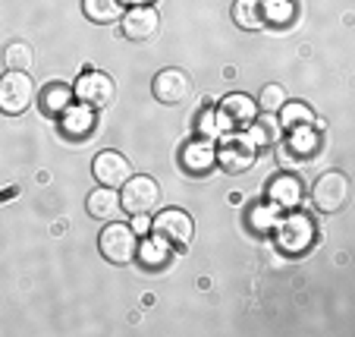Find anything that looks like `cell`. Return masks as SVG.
Instances as JSON below:
<instances>
[{
  "instance_id": "cell-20",
  "label": "cell",
  "mask_w": 355,
  "mask_h": 337,
  "mask_svg": "<svg viewBox=\"0 0 355 337\" xmlns=\"http://www.w3.org/2000/svg\"><path fill=\"white\" fill-rule=\"evenodd\" d=\"M82 13L92 22H98V26H107V22L120 19L123 0H82Z\"/></svg>"
},
{
  "instance_id": "cell-27",
  "label": "cell",
  "mask_w": 355,
  "mask_h": 337,
  "mask_svg": "<svg viewBox=\"0 0 355 337\" xmlns=\"http://www.w3.org/2000/svg\"><path fill=\"white\" fill-rule=\"evenodd\" d=\"M132 230H135V236L148 233V230H151V221H148V215H135V221H132Z\"/></svg>"
},
{
  "instance_id": "cell-29",
  "label": "cell",
  "mask_w": 355,
  "mask_h": 337,
  "mask_svg": "<svg viewBox=\"0 0 355 337\" xmlns=\"http://www.w3.org/2000/svg\"><path fill=\"white\" fill-rule=\"evenodd\" d=\"M129 3H135V7H141V3H148V0H129Z\"/></svg>"
},
{
  "instance_id": "cell-5",
  "label": "cell",
  "mask_w": 355,
  "mask_h": 337,
  "mask_svg": "<svg viewBox=\"0 0 355 337\" xmlns=\"http://www.w3.org/2000/svg\"><path fill=\"white\" fill-rule=\"evenodd\" d=\"M32 104H35L32 76L19 73V69H10V73L0 79V110L7 117H19V114H26Z\"/></svg>"
},
{
  "instance_id": "cell-18",
  "label": "cell",
  "mask_w": 355,
  "mask_h": 337,
  "mask_svg": "<svg viewBox=\"0 0 355 337\" xmlns=\"http://www.w3.org/2000/svg\"><path fill=\"white\" fill-rule=\"evenodd\" d=\"M73 98H76L73 88L63 85V82H54V85H47L44 92H41V110H44L47 117H63L73 108Z\"/></svg>"
},
{
  "instance_id": "cell-12",
  "label": "cell",
  "mask_w": 355,
  "mask_h": 337,
  "mask_svg": "<svg viewBox=\"0 0 355 337\" xmlns=\"http://www.w3.org/2000/svg\"><path fill=\"white\" fill-rule=\"evenodd\" d=\"M92 174H94V180H98L101 186H107V189H120L123 183H126L129 176H132V167H129L126 155H120V151L107 149V151H101V155L94 158Z\"/></svg>"
},
{
  "instance_id": "cell-28",
  "label": "cell",
  "mask_w": 355,
  "mask_h": 337,
  "mask_svg": "<svg viewBox=\"0 0 355 337\" xmlns=\"http://www.w3.org/2000/svg\"><path fill=\"white\" fill-rule=\"evenodd\" d=\"M214 120H217V114H205V117H201V133H208V135L220 133V129L214 126Z\"/></svg>"
},
{
  "instance_id": "cell-26",
  "label": "cell",
  "mask_w": 355,
  "mask_h": 337,
  "mask_svg": "<svg viewBox=\"0 0 355 337\" xmlns=\"http://www.w3.org/2000/svg\"><path fill=\"white\" fill-rule=\"evenodd\" d=\"M255 104H258V110H264V114H277V110L286 104V92H283L280 85H264Z\"/></svg>"
},
{
  "instance_id": "cell-24",
  "label": "cell",
  "mask_w": 355,
  "mask_h": 337,
  "mask_svg": "<svg viewBox=\"0 0 355 337\" xmlns=\"http://www.w3.org/2000/svg\"><path fill=\"white\" fill-rule=\"evenodd\" d=\"M3 60H7L10 69H19V73H26V69L32 67V47H28L26 41H13V44L3 51Z\"/></svg>"
},
{
  "instance_id": "cell-10",
  "label": "cell",
  "mask_w": 355,
  "mask_h": 337,
  "mask_svg": "<svg viewBox=\"0 0 355 337\" xmlns=\"http://www.w3.org/2000/svg\"><path fill=\"white\" fill-rule=\"evenodd\" d=\"M151 92H155V98L161 104H170V108H176V104H186L189 98H192V79H189L182 69L170 67V69H161V73L155 76V85H151Z\"/></svg>"
},
{
  "instance_id": "cell-13",
  "label": "cell",
  "mask_w": 355,
  "mask_h": 337,
  "mask_svg": "<svg viewBox=\"0 0 355 337\" xmlns=\"http://www.w3.org/2000/svg\"><path fill=\"white\" fill-rule=\"evenodd\" d=\"M157 32H161V16H157V10L145 7V3L132 7L123 16V35L129 41H151Z\"/></svg>"
},
{
  "instance_id": "cell-22",
  "label": "cell",
  "mask_w": 355,
  "mask_h": 337,
  "mask_svg": "<svg viewBox=\"0 0 355 337\" xmlns=\"http://www.w3.org/2000/svg\"><path fill=\"white\" fill-rule=\"evenodd\" d=\"M94 126V117H92V108H85V104H79V108H69L67 114H63V133L67 135H88Z\"/></svg>"
},
{
  "instance_id": "cell-14",
  "label": "cell",
  "mask_w": 355,
  "mask_h": 337,
  "mask_svg": "<svg viewBox=\"0 0 355 337\" xmlns=\"http://www.w3.org/2000/svg\"><path fill=\"white\" fill-rule=\"evenodd\" d=\"M268 199H270V205H277V208L293 211L295 205L302 202V183H299V176L280 174V176H277V180L268 186Z\"/></svg>"
},
{
  "instance_id": "cell-7",
  "label": "cell",
  "mask_w": 355,
  "mask_h": 337,
  "mask_svg": "<svg viewBox=\"0 0 355 337\" xmlns=\"http://www.w3.org/2000/svg\"><path fill=\"white\" fill-rule=\"evenodd\" d=\"M214 155H217V164L227 174H245L258 161V149L252 145L248 135H230L220 149H214Z\"/></svg>"
},
{
  "instance_id": "cell-9",
  "label": "cell",
  "mask_w": 355,
  "mask_h": 337,
  "mask_svg": "<svg viewBox=\"0 0 355 337\" xmlns=\"http://www.w3.org/2000/svg\"><path fill=\"white\" fill-rule=\"evenodd\" d=\"M311 236H315V224L311 217L305 215H286L280 224H277V243H280L283 252H305L311 243Z\"/></svg>"
},
{
  "instance_id": "cell-3",
  "label": "cell",
  "mask_w": 355,
  "mask_h": 337,
  "mask_svg": "<svg viewBox=\"0 0 355 337\" xmlns=\"http://www.w3.org/2000/svg\"><path fill=\"white\" fill-rule=\"evenodd\" d=\"M98 249L110 265H129L139 252V236L129 224H107L98 236Z\"/></svg>"
},
{
  "instance_id": "cell-6",
  "label": "cell",
  "mask_w": 355,
  "mask_h": 337,
  "mask_svg": "<svg viewBox=\"0 0 355 337\" xmlns=\"http://www.w3.org/2000/svg\"><path fill=\"white\" fill-rule=\"evenodd\" d=\"M73 92L79 98V104H85V108H110L116 98L114 79L107 73H101V69H88L85 76H79Z\"/></svg>"
},
{
  "instance_id": "cell-8",
  "label": "cell",
  "mask_w": 355,
  "mask_h": 337,
  "mask_svg": "<svg viewBox=\"0 0 355 337\" xmlns=\"http://www.w3.org/2000/svg\"><path fill=\"white\" fill-rule=\"evenodd\" d=\"M151 227H155L157 240H164L167 246H186L189 240H192V233H195L192 217H189L186 211H180V208L161 211V215L151 221Z\"/></svg>"
},
{
  "instance_id": "cell-21",
  "label": "cell",
  "mask_w": 355,
  "mask_h": 337,
  "mask_svg": "<svg viewBox=\"0 0 355 337\" xmlns=\"http://www.w3.org/2000/svg\"><path fill=\"white\" fill-rule=\"evenodd\" d=\"M233 19L242 28H264V0H236L233 7Z\"/></svg>"
},
{
  "instance_id": "cell-19",
  "label": "cell",
  "mask_w": 355,
  "mask_h": 337,
  "mask_svg": "<svg viewBox=\"0 0 355 337\" xmlns=\"http://www.w3.org/2000/svg\"><path fill=\"white\" fill-rule=\"evenodd\" d=\"M277 114H280L283 133H293V129H302V126H311V123H315V110L305 101H286Z\"/></svg>"
},
{
  "instance_id": "cell-23",
  "label": "cell",
  "mask_w": 355,
  "mask_h": 337,
  "mask_svg": "<svg viewBox=\"0 0 355 337\" xmlns=\"http://www.w3.org/2000/svg\"><path fill=\"white\" fill-rule=\"evenodd\" d=\"M295 16L293 10V0H264V26H283Z\"/></svg>"
},
{
  "instance_id": "cell-17",
  "label": "cell",
  "mask_w": 355,
  "mask_h": 337,
  "mask_svg": "<svg viewBox=\"0 0 355 337\" xmlns=\"http://www.w3.org/2000/svg\"><path fill=\"white\" fill-rule=\"evenodd\" d=\"M248 139H252V145H255L258 151L261 149H277V142H280V135H283V129H280V123L274 120V114H264L261 120H252V126H248Z\"/></svg>"
},
{
  "instance_id": "cell-2",
  "label": "cell",
  "mask_w": 355,
  "mask_h": 337,
  "mask_svg": "<svg viewBox=\"0 0 355 337\" xmlns=\"http://www.w3.org/2000/svg\"><path fill=\"white\" fill-rule=\"evenodd\" d=\"M349 196H352V189H349V176L340 174V170H327L315 180L311 186V202H315L318 211L324 215H336V211L346 208Z\"/></svg>"
},
{
  "instance_id": "cell-1",
  "label": "cell",
  "mask_w": 355,
  "mask_h": 337,
  "mask_svg": "<svg viewBox=\"0 0 355 337\" xmlns=\"http://www.w3.org/2000/svg\"><path fill=\"white\" fill-rule=\"evenodd\" d=\"M324 139H321V126L311 123V126H302L286 133V142H277V161L286 164V167H305L318 158Z\"/></svg>"
},
{
  "instance_id": "cell-16",
  "label": "cell",
  "mask_w": 355,
  "mask_h": 337,
  "mask_svg": "<svg viewBox=\"0 0 355 337\" xmlns=\"http://www.w3.org/2000/svg\"><path fill=\"white\" fill-rule=\"evenodd\" d=\"M85 208L94 221H114L116 211H120V189H107V186L94 189L85 199Z\"/></svg>"
},
{
  "instance_id": "cell-15",
  "label": "cell",
  "mask_w": 355,
  "mask_h": 337,
  "mask_svg": "<svg viewBox=\"0 0 355 337\" xmlns=\"http://www.w3.org/2000/svg\"><path fill=\"white\" fill-rule=\"evenodd\" d=\"M182 167L189 170V174H208L211 167L217 164V155H214V145H211L208 139H195L189 142L186 149H182Z\"/></svg>"
},
{
  "instance_id": "cell-11",
  "label": "cell",
  "mask_w": 355,
  "mask_h": 337,
  "mask_svg": "<svg viewBox=\"0 0 355 337\" xmlns=\"http://www.w3.org/2000/svg\"><path fill=\"white\" fill-rule=\"evenodd\" d=\"M258 117V104L248 94H227L217 110V129H248Z\"/></svg>"
},
{
  "instance_id": "cell-25",
  "label": "cell",
  "mask_w": 355,
  "mask_h": 337,
  "mask_svg": "<svg viewBox=\"0 0 355 337\" xmlns=\"http://www.w3.org/2000/svg\"><path fill=\"white\" fill-rule=\"evenodd\" d=\"M141 256V262L145 265H164L170 258V249H167V243H164V240H148V243H141L139 246V252H135V258Z\"/></svg>"
},
{
  "instance_id": "cell-4",
  "label": "cell",
  "mask_w": 355,
  "mask_h": 337,
  "mask_svg": "<svg viewBox=\"0 0 355 337\" xmlns=\"http://www.w3.org/2000/svg\"><path fill=\"white\" fill-rule=\"evenodd\" d=\"M161 202V186L155 176H129L120 186V208L129 215H151Z\"/></svg>"
}]
</instances>
